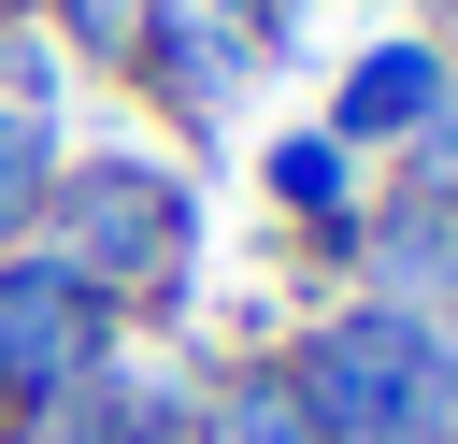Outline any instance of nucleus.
Instances as JSON below:
<instances>
[{
	"instance_id": "nucleus-2",
	"label": "nucleus",
	"mask_w": 458,
	"mask_h": 444,
	"mask_svg": "<svg viewBox=\"0 0 458 444\" xmlns=\"http://www.w3.org/2000/svg\"><path fill=\"white\" fill-rule=\"evenodd\" d=\"M286 387L315 401V430H329V444H444V430H458V344H444V329H415L401 301H372V315L315 329Z\"/></svg>"
},
{
	"instance_id": "nucleus-8",
	"label": "nucleus",
	"mask_w": 458,
	"mask_h": 444,
	"mask_svg": "<svg viewBox=\"0 0 458 444\" xmlns=\"http://www.w3.org/2000/svg\"><path fill=\"white\" fill-rule=\"evenodd\" d=\"M72 29H86V43H129L143 14H129V0H72Z\"/></svg>"
},
{
	"instance_id": "nucleus-5",
	"label": "nucleus",
	"mask_w": 458,
	"mask_h": 444,
	"mask_svg": "<svg viewBox=\"0 0 458 444\" xmlns=\"http://www.w3.org/2000/svg\"><path fill=\"white\" fill-rule=\"evenodd\" d=\"M43 186H57V129L43 115H0V258L43 229Z\"/></svg>"
},
{
	"instance_id": "nucleus-1",
	"label": "nucleus",
	"mask_w": 458,
	"mask_h": 444,
	"mask_svg": "<svg viewBox=\"0 0 458 444\" xmlns=\"http://www.w3.org/2000/svg\"><path fill=\"white\" fill-rule=\"evenodd\" d=\"M186 243H200V215H186V186H172L157 158H72V172L43 186V229H29V258H57L100 315L186 286Z\"/></svg>"
},
{
	"instance_id": "nucleus-6",
	"label": "nucleus",
	"mask_w": 458,
	"mask_h": 444,
	"mask_svg": "<svg viewBox=\"0 0 458 444\" xmlns=\"http://www.w3.org/2000/svg\"><path fill=\"white\" fill-rule=\"evenodd\" d=\"M272 201H301V215H344V143H272Z\"/></svg>"
},
{
	"instance_id": "nucleus-7",
	"label": "nucleus",
	"mask_w": 458,
	"mask_h": 444,
	"mask_svg": "<svg viewBox=\"0 0 458 444\" xmlns=\"http://www.w3.org/2000/svg\"><path fill=\"white\" fill-rule=\"evenodd\" d=\"M114 444H200V415H186V401H143V415H129Z\"/></svg>"
},
{
	"instance_id": "nucleus-4",
	"label": "nucleus",
	"mask_w": 458,
	"mask_h": 444,
	"mask_svg": "<svg viewBox=\"0 0 458 444\" xmlns=\"http://www.w3.org/2000/svg\"><path fill=\"white\" fill-rule=\"evenodd\" d=\"M429 86H444V72H429L415 43H386V57H358V86H344V115H329V129H344V143H386V129H415V115H429Z\"/></svg>"
},
{
	"instance_id": "nucleus-3",
	"label": "nucleus",
	"mask_w": 458,
	"mask_h": 444,
	"mask_svg": "<svg viewBox=\"0 0 458 444\" xmlns=\"http://www.w3.org/2000/svg\"><path fill=\"white\" fill-rule=\"evenodd\" d=\"M100 358H114V315H100L57 258H29V243H14V258H0V430H14L29 401L86 387Z\"/></svg>"
}]
</instances>
